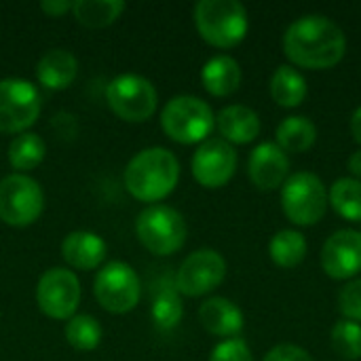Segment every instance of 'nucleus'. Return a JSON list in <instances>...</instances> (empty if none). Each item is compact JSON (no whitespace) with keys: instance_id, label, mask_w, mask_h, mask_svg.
Wrapping results in <instances>:
<instances>
[{"instance_id":"obj_1","label":"nucleus","mask_w":361,"mask_h":361,"mask_svg":"<svg viewBox=\"0 0 361 361\" xmlns=\"http://www.w3.org/2000/svg\"><path fill=\"white\" fill-rule=\"evenodd\" d=\"M347 49L338 23L324 15H305L296 19L283 36L286 55L300 68L324 70L336 66Z\"/></svg>"},{"instance_id":"obj_2","label":"nucleus","mask_w":361,"mask_h":361,"mask_svg":"<svg viewBox=\"0 0 361 361\" xmlns=\"http://www.w3.org/2000/svg\"><path fill=\"white\" fill-rule=\"evenodd\" d=\"M180 180V163L167 148L154 146L137 152L125 167V188L144 203L163 201Z\"/></svg>"},{"instance_id":"obj_3","label":"nucleus","mask_w":361,"mask_h":361,"mask_svg":"<svg viewBox=\"0 0 361 361\" xmlns=\"http://www.w3.org/2000/svg\"><path fill=\"white\" fill-rule=\"evenodd\" d=\"M195 23L203 40L231 49L247 34V11L237 0H201L195 6Z\"/></svg>"},{"instance_id":"obj_4","label":"nucleus","mask_w":361,"mask_h":361,"mask_svg":"<svg viewBox=\"0 0 361 361\" xmlns=\"http://www.w3.org/2000/svg\"><path fill=\"white\" fill-rule=\"evenodd\" d=\"M165 133L180 144L205 142L216 125L212 108L195 95H178L167 102L161 114Z\"/></svg>"},{"instance_id":"obj_5","label":"nucleus","mask_w":361,"mask_h":361,"mask_svg":"<svg viewBox=\"0 0 361 361\" xmlns=\"http://www.w3.org/2000/svg\"><path fill=\"white\" fill-rule=\"evenodd\" d=\"M135 233L148 252L169 256L184 245L188 228L178 209L167 205H150L137 216Z\"/></svg>"},{"instance_id":"obj_6","label":"nucleus","mask_w":361,"mask_h":361,"mask_svg":"<svg viewBox=\"0 0 361 361\" xmlns=\"http://www.w3.org/2000/svg\"><path fill=\"white\" fill-rule=\"evenodd\" d=\"M281 205L286 216L300 226L319 222L328 209V190L311 171H298L283 182Z\"/></svg>"},{"instance_id":"obj_7","label":"nucleus","mask_w":361,"mask_h":361,"mask_svg":"<svg viewBox=\"0 0 361 361\" xmlns=\"http://www.w3.org/2000/svg\"><path fill=\"white\" fill-rule=\"evenodd\" d=\"M44 207L40 184L23 173H11L0 182V220L21 228L34 224Z\"/></svg>"},{"instance_id":"obj_8","label":"nucleus","mask_w":361,"mask_h":361,"mask_svg":"<svg viewBox=\"0 0 361 361\" xmlns=\"http://www.w3.org/2000/svg\"><path fill=\"white\" fill-rule=\"evenodd\" d=\"M106 99L112 112L127 123H144L157 110V89L140 74H121L110 80Z\"/></svg>"},{"instance_id":"obj_9","label":"nucleus","mask_w":361,"mask_h":361,"mask_svg":"<svg viewBox=\"0 0 361 361\" xmlns=\"http://www.w3.org/2000/svg\"><path fill=\"white\" fill-rule=\"evenodd\" d=\"M40 114V93L25 78L0 80V131L25 133Z\"/></svg>"},{"instance_id":"obj_10","label":"nucleus","mask_w":361,"mask_h":361,"mask_svg":"<svg viewBox=\"0 0 361 361\" xmlns=\"http://www.w3.org/2000/svg\"><path fill=\"white\" fill-rule=\"evenodd\" d=\"M95 298L108 313H129L140 302V277L127 262H110L95 277Z\"/></svg>"},{"instance_id":"obj_11","label":"nucleus","mask_w":361,"mask_h":361,"mask_svg":"<svg viewBox=\"0 0 361 361\" xmlns=\"http://www.w3.org/2000/svg\"><path fill=\"white\" fill-rule=\"evenodd\" d=\"M36 302L40 311L51 319L74 317L80 305V281L68 269H49L36 288Z\"/></svg>"},{"instance_id":"obj_12","label":"nucleus","mask_w":361,"mask_h":361,"mask_svg":"<svg viewBox=\"0 0 361 361\" xmlns=\"http://www.w3.org/2000/svg\"><path fill=\"white\" fill-rule=\"evenodd\" d=\"M226 275V262L216 250H199L190 254L178 275H176V290L186 296H203L216 290Z\"/></svg>"},{"instance_id":"obj_13","label":"nucleus","mask_w":361,"mask_h":361,"mask_svg":"<svg viewBox=\"0 0 361 361\" xmlns=\"http://www.w3.org/2000/svg\"><path fill=\"white\" fill-rule=\"evenodd\" d=\"M237 169V152L224 140H205L192 157V176L205 188L224 186Z\"/></svg>"},{"instance_id":"obj_14","label":"nucleus","mask_w":361,"mask_h":361,"mask_svg":"<svg viewBox=\"0 0 361 361\" xmlns=\"http://www.w3.org/2000/svg\"><path fill=\"white\" fill-rule=\"evenodd\" d=\"M322 267L334 279H349L361 271V233L343 228L334 233L322 250Z\"/></svg>"},{"instance_id":"obj_15","label":"nucleus","mask_w":361,"mask_h":361,"mask_svg":"<svg viewBox=\"0 0 361 361\" xmlns=\"http://www.w3.org/2000/svg\"><path fill=\"white\" fill-rule=\"evenodd\" d=\"M247 169H250L252 182L258 188L273 190L286 182L288 171H290V161H288L286 152L279 148V144L264 142L252 150Z\"/></svg>"},{"instance_id":"obj_16","label":"nucleus","mask_w":361,"mask_h":361,"mask_svg":"<svg viewBox=\"0 0 361 361\" xmlns=\"http://www.w3.org/2000/svg\"><path fill=\"white\" fill-rule=\"evenodd\" d=\"M63 260L80 271L97 269L106 258V243L91 231H74L61 243Z\"/></svg>"},{"instance_id":"obj_17","label":"nucleus","mask_w":361,"mask_h":361,"mask_svg":"<svg viewBox=\"0 0 361 361\" xmlns=\"http://www.w3.org/2000/svg\"><path fill=\"white\" fill-rule=\"evenodd\" d=\"M199 319L203 328L214 336H237L243 330V313L228 298H209L199 309Z\"/></svg>"},{"instance_id":"obj_18","label":"nucleus","mask_w":361,"mask_h":361,"mask_svg":"<svg viewBox=\"0 0 361 361\" xmlns=\"http://www.w3.org/2000/svg\"><path fill=\"white\" fill-rule=\"evenodd\" d=\"M78 74V61L76 57L66 49H51L47 51L36 68L38 82L51 91L68 89Z\"/></svg>"},{"instance_id":"obj_19","label":"nucleus","mask_w":361,"mask_h":361,"mask_svg":"<svg viewBox=\"0 0 361 361\" xmlns=\"http://www.w3.org/2000/svg\"><path fill=\"white\" fill-rule=\"evenodd\" d=\"M218 129L224 135V142L233 144H247L258 137L260 133V118L258 114L247 108V106H226L220 110L218 118Z\"/></svg>"},{"instance_id":"obj_20","label":"nucleus","mask_w":361,"mask_h":361,"mask_svg":"<svg viewBox=\"0 0 361 361\" xmlns=\"http://www.w3.org/2000/svg\"><path fill=\"white\" fill-rule=\"evenodd\" d=\"M201 80H203V87L212 95L224 97V95H231L239 89L241 68H239L237 59H233L231 55H216L203 66Z\"/></svg>"},{"instance_id":"obj_21","label":"nucleus","mask_w":361,"mask_h":361,"mask_svg":"<svg viewBox=\"0 0 361 361\" xmlns=\"http://www.w3.org/2000/svg\"><path fill=\"white\" fill-rule=\"evenodd\" d=\"M271 95L279 106L294 108L307 97V80L292 66H279L271 78Z\"/></svg>"},{"instance_id":"obj_22","label":"nucleus","mask_w":361,"mask_h":361,"mask_svg":"<svg viewBox=\"0 0 361 361\" xmlns=\"http://www.w3.org/2000/svg\"><path fill=\"white\" fill-rule=\"evenodd\" d=\"M317 140V127L307 116H288L277 127V142L281 150L305 152Z\"/></svg>"},{"instance_id":"obj_23","label":"nucleus","mask_w":361,"mask_h":361,"mask_svg":"<svg viewBox=\"0 0 361 361\" xmlns=\"http://www.w3.org/2000/svg\"><path fill=\"white\" fill-rule=\"evenodd\" d=\"M125 11L123 0H78L72 4V13L85 27H106L114 23Z\"/></svg>"},{"instance_id":"obj_24","label":"nucleus","mask_w":361,"mask_h":361,"mask_svg":"<svg viewBox=\"0 0 361 361\" xmlns=\"http://www.w3.org/2000/svg\"><path fill=\"white\" fill-rule=\"evenodd\" d=\"M47 154V144L36 133H19L8 146V161L17 171H30L42 163Z\"/></svg>"},{"instance_id":"obj_25","label":"nucleus","mask_w":361,"mask_h":361,"mask_svg":"<svg viewBox=\"0 0 361 361\" xmlns=\"http://www.w3.org/2000/svg\"><path fill=\"white\" fill-rule=\"evenodd\" d=\"M150 313H152L154 326L161 328V330H173L180 324L184 309H182V300L178 296L176 286H161V288H157Z\"/></svg>"},{"instance_id":"obj_26","label":"nucleus","mask_w":361,"mask_h":361,"mask_svg":"<svg viewBox=\"0 0 361 361\" xmlns=\"http://www.w3.org/2000/svg\"><path fill=\"white\" fill-rule=\"evenodd\" d=\"M271 258L277 267L292 269L307 256V241L298 231H279L271 241Z\"/></svg>"},{"instance_id":"obj_27","label":"nucleus","mask_w":361,"mask_h":361,"mask_svg":"<svg viewBox=\"0 0 361 361\" xmlns=\"http://www.w3.org/2000/svg\"><path fill=\"white\" fill-rule=\"evenodd\" d=\"M332 207L347 220L361 222V182L353 178H341L330 188Z\"/></svg>"},{"instance_id":"obj_28","label":"nucleus","mask_w":361,"mask_h":361,"mask_svg":"<svg viewBox=\"0 0 361 361\" xmlns=\"http://www.w3.org/2000/svg\"><path fill=\"white\" fill-rule=\"evenodd\" d=\"M66 341L76 351H93L102 343V326L93 315H74L66 324Z\"/></svg>"},{"instance_id":"obj_29","label":"nucleus","mask_w":361,"mask_h":361,"mask_svg":"<svg viewBox=\"0 0 361 361\" xmlns=\"http://www.w3.org/2000/svg\"><path fill=\"white\" fill-rule=\"evenodd\" d=\"M332 347L345 360H360L361 357V326L355 322H338L332 328Z\"/></svg>"},{"instance_id":"obj_30","label":"nucleus","mask_w":361,"mask_h":361,"mask_svg":"<svg viewBox=\"0 0 361 361\" xmlns=\"http://www.w3.org/2000/svg\"><path fill=\"white\" fill-rule=\"evenodd\" d=\"M209 361H254V357H252V351L245 345V341L228 338L212 351Z\"/></svg>"},{"instance_id":"obj_31","label":"nucleus","mask_w":361,"mask_h":361,"mask_svg":"<svg viewBox=\"0 0 361 361\" xmlns=\"http://www.w3.org/2000/svg\"><path fill=\"white\" fill-rule=\"evenodd\" d=\"M338 305L347 319H351L355 324L361 322V279H355L343 288Z\"/></svg>"},{"instance_id":"obj_32","label":"nucleus","mask_w":361,"mask_h":361,"mask_svg":"<svg viewBox=\"0 0 361 361\" xmlns=\"http://www.w3.org/2000/svg\"><path fill=\"white\" fill-rule=\"evenodd\" d=\"M262 361H313L311 355L296 345H279L275 349H271Z\"/></svg>"},{"instance_id":"obj_33","label":"nucleus","mask_w":361,"mask_h":361,"mask_svg":"<svg viewBox=\"0 0 361 361\" xmlns=\"http://www.w3.org/2000/svg\"><path fill=\"white\" fill-rule=\"evenodd\" d=\"M74 2H66V0H44L40 4V8L49 15V17H61L63 13L72 11Z\"/></svg>"},{"instance_id":"obj_34","label":"nucleus","mask_w":361,"mask_h":361,"mask_svg":"<svg viewBox=\"0 0 361 361\" xmlns=\"http://www.w3.org/2000/svg\"><path fill=\"white\" fill-rule=\"evenodd\" d=\"M351 131H353L355 142L361 144V106L353 112V116H351Z\"/></svg>"},{"instance_id":"obj_35","label":"nucleus","mask_w":361,"mask_h":361,"mask_svg":"<svg viewBox=\"0 0 361 361\" xmlns=\"http://www.w3.org/2000/svg\"><path fill=\"white\" fill-rule=\"evenodd\" d=\"M349 169H351L353 176L361 178V150L351 154V159H349Z\"/></svg>"}]
</instances>
